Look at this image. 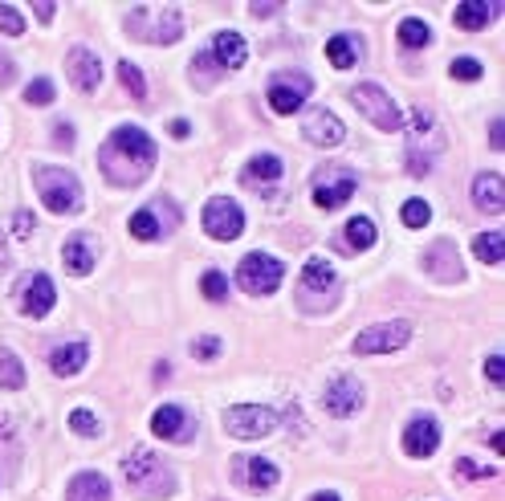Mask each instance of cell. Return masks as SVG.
Instances as JSON below:
<instances>
[{"mask_svg": "<svg viewBox=\"0 0 505 501\" xmlns=\"http://www.w3.org/2000/svg\"><path fill=\"white\" fill-rule=\"evenodd\" d=\"M351 102L363 110L371 127H379V131H399V110H396V102H391V94L383 86L363 82V86L351 90Z\"/></svg>", "mask_w": 505, "mask_h": 501, "instance_id": "8", "label": "cell"}, {"mask_svg": "<svg viewBox=\"0 0 505 501\" xmlns=\"http://www.w3.org/2000/svg\"><path fill=\"white\" fill-rule=\"evenodd\" d=\"M57 98V90H54V82L49 78H37V82H29L25 86V102H33V106H49Z\"/></svg>", "mask_w": 505, "mask_h": 501, "instance_id": "36", "label": "cell"}, {"mask_svg": "<svg viewBox=\"0 0 505 501\" xmlns=\"http://www.w3.org/2000/svg\"><path fill=\"white\" fill-rule=\"evenodd\" d=\"M168 131H171V139H187V131H192V127H187L184 119H171V127H168Z\"/></svg>", "mask_w": 505, "mask_h": 501, "instance_id": "47", "label": "cell"}, {"mask_svg": "<svg viewBox=\"0 0 505 501\" xmlns=\"http://www.w3.org/2000/svg\"><path fill=\"white\" fill-rule=\"evenodd\" d=\"M37 17H41V21H54V4H45V0H41V4H37Z\"/></svg>", "mask_w": 505, "mask_h": 501, "instance_id": "50", "label": "cell"}, {"mask_svg": "<svg viewBox=\"0 0 505 501\" xmlns=\"http://www.w3.org/2000/svg\"><path fill=\"white\" fill-rule=\"evenodd\" d=\"M224 428H229L237 440H261L277 428V416L261 404H237V408L224 412Z\"/></svg>", "mask_w": 505, "mask_h": 501, "instance_id": "10", "label": "cell"}, {"mask_svg": "<svg viewBox=\"0 0 505 501\" xmlns=\"http://www.w3.org/2000/svg\"><path fill=\"white\" fill-rule=\"evenodd\" d=\"M436 444H440V424L432 420V416H416V420L404 428V453L416 461L432 457Z\"/></svg>", "mask_w": 505, "mask_h": 501, "instance_id": "16", "label": "cell"}, {"mask_svg": "<svg viewBox=\"0 0 505 501\" xmlns=\"http://www.w3.org/2000/svg\"><path fill=\"white\" fill-rule=\"evenodd\" d=\"M473 253L485 265H501L505 261V233L489 229V233H481V237H473Z\"/></svg>", "mask_w": 505, "mask_h": 501, "instance_id": "30", "label": "cell"}, {"mask_svg": "<svg viewBox=\"0 0 505 501\" xmlns=\"http://www.w3.org/2000/svg\"><path fill=\"white\" fill-rule=\"evenodd\" d=\"M126 33L135 37V41H160V45H171L179 41V33H184V13L176 9V4H139V9H131L123 17Z\"/></svg>", "mask_w": 505, "mask_h": 501, "instance_id": "2", "label": "cell"}, {"mask_svg": "<svg viewBox=\"0 0 505 501\" xmlns=\"http://www.w3.org/2000/svg\"><path fill=\"white\" fill-rule=\"evenodd\" d=\"M65 70H70V82L82 90V94H94L98 82H102V66H98V57L86 49V45L70 49V57H65Z\"/></svg>", "mask_w": 505, "mask_h": 501, "instance_id": "19", "label": "cell"}, {"mask_svg": "<svg viewBox=\"0 0 505 501\" xmlns=\"http://www.w3.org/2000/svg\"><path fill=\"white\" fill-rule=\"evenodd\" d=\"M412 343V322H383V326H367L363 334H359L355 343H351V351L355 355H391L399 351V347Z\"/></svg>", "mask_w": 505, "mask_h": 501, "instance_id": "9", "label": "cell"}, {"mask_svg": "<svg viewBox=\"0 0 505 501\" xmlns=\"http://www.w3.org/2000/svg\"><path fill=\"white\" fill-rule=\"evenodd\" d=\"M355 188H359V176L351 171V167H343V163L318 167V171H314V180H310L314 204H318V208H327V212L351 200V196H355Z\"/></svg>", "mask_w": 505, "mask_h": 501, "instance_id": "6", "label": "cell"}, {"mask_svg": "<svg viewBox=\"0 0 505 501\" xmlns=\"http://www.w3.org/2000/svg\"><path fill=\"white\" fill-rule=\"evenodd\" d=\"M98 163H102V176H107L110 184L135 188V184H143L147 171L155 167V139H151L147 131H139V127L126 123L102 143Z\"/></svg>", "mask_w": 505, "mask_h": 501, "instance_id": "1", "label": "cell"}, {"mask_svg": "<svg viewBox=\"0 0 505 501\" xmlns=\"http://www.w3.org/2000/svg\"><path fill=\"white\" fill-rule=\"evenodd\" d=\"M213 53H200V57H196L192 62V70H196V82H200V86H208V82H213Z\"/></svg>", "mask_w": 505, "mask_h": 501, "instance_id": "43", "label": "cell"}, {"mask_svg": "<svg viewBox=\"0 0 505 501\" xmlns=\"http://www.w3.org/2000/svg\"><path fill=\"white\" fill-rule=\"evenodd\" d=\"M473 204H477L481 212H489V216H497V212L505 208V184L497 171H481V176L473 180Z\"/></svg>", "mask_w": 505, "mask_h": 501, "instance_id": "23", "label": "cell"}, {"mask_svg": "<svg viewBox=\"0 0 505 501\" xmlns=\"http://www.w3.org/2000/svg\"><path fill=\"white\" fill-rule=\"evenodd\" d=\"M163 216H168V220H179V212L171 208L168 200H160V204H151V208H139V212H135L126 229H131L139 241H160V237H168V224H163Z\"/></svg>", "mask_w": 505, "mask_h": 501, "instance_id": "15", "label": "cell"}, {"mask_svg": "<svg viewBox=\"0 0 505 501\" xmlns=\"http://www.w3.org/2000/svg\"><path fill=\"white\" fill-rule=\"evenodd\" d=\"M282 277H285V261H277L274 253H248V257H240V265H237L240 290L257 294V298L274 294L277 286H282Z\"/></svg>", "mask_w": 505, "mask_h": 501, "instance_id": "5", "label": "cell"}, {"mask_svg": "<svg viewBox=\"0 0 505 501\" xmlns=\"http://www.w3.org/2000/svg\"><path fill=\"white\" fill-rule=\"evenodd\" d=\"M424 269L432 273L436 282H461L465 277V265H461V257H457V245H452V241H436V245L428 249Z\"/></svg>", "mask_w": 505, "mask_h": 501, "instance_id": "18", "label": "cell"}, {"mask_svg": "<svg viewBox=\"0 0 505 501\" xmlns=\"http://www.w3.org/2000/svg\"><path fill=\"white\" fill-rule=\"evenodd\" d=\"M240 473H245V481L253 485L257 493H269L277 481H282V469H277L274 461H266V457H248V465L240 469Z\"/></svg>", "mask_w": 505, "mask_h": 501, "instance_id": "28", "label": "cell"}, {"mask_svg": "<svg viewBox=\"0 0 505 501\" xmlns=\"http://www.w3.org/2000/svg\"><path fill=\"white\" fill-rule=\"evenodd\" d=\"M200 290H205L208 302H224L229 298V277H224L221 269H208L205 277H200Z\"/></svg>", "mask_w": 505, "mask_h": 501, "instance_id": "35", "label": "cell"}, {"mask_svg": "<svg viewBox=\"0 0 505 501\" xmlns=\"http://www.w3.org/2000/svg\"><path fill=\"white\" fill-rule=\"evenodd\" d=\"M457 473L461 477H469V481H481V477H497V469L493 465H473V461H457Z\"/></svg>", "mask_w": 505, "mask_h": 501, "instance_id": "41", "label": "cell"}, {"mask_svg": "<svg viewBox=\"0 0 505 501\" xmlns=\"http://www.w3.org/2000/svg\"><path fill=\"white\" fill-rule=\"evenodd\" d=\"M428 41H432V29H428L420 17H404V21H399V45H408V49H424Z\"/></svg>", "mask_w": 505, "mask_h": 501, "instance_id": "32", "label": "cell"}, {"mask_svg": "<svg viewBox=\"0 0 505 501\" xmlns=\"http://www.w3.org/2000/svg\"><path fill=\"white\" fill-rule=\"evenodd\" d=\"M399 216H404V224H408V229H424L432 212H428V204H424V200H408L404 208H399Z\"/></svg>", "mask_w": 505, "mask_h": 501, "instance_id": "37", "label": "cell"}, {"mask_svg": "<svg viewBox=\"0 0 505 501\" xmlns=\"http://www.w3.org/2000/svg\"><path fill=\"white\" fill-rule=\"evenodd\" d=\"M17 298H21V310H25L29 318H45L49 310H54L57 290H54V282H49L45 273H29V277H21L17 282Z\"/></svg>", "mask_w": 505, "mask_h": 501, "instance_id": "12", "label": "cell"}, {"mask_svg": "<svg viewBox=\"0 0 505 501\" xmlns=\"http://www.w3.org/2000/svg\"><path fill=\"white\" fill-rule=\"evenodd\" d=\"M94 257H98V245H94V237H86V233L70 237L65 241V249H62V261H65V269H70L74 277H86V273L94 269Z\"/></svg>", "mask_w": 505, "mask_h": 501, "instance_id": "22", "label": "cell"}, {"mask_svg": "<svg viewBox=\"0 0 505 501\" xmlns=\"http://www.w3.org/2000/svg\"><path fill=\"white\" fill-rule=\"evenodd\" d=\"M151 432L163 436V440H171V444H187V440L196 436V424H192V416H187L184 408L168 404V408H160V412L151 416Z\"/></svg>", "mask_w": 505, "mask_h": 501, "instance_id": "14", "label": "cell"}, {"mask_svg": "<svg viewBox=\"0 0 505 501\" xmlns=\"http://www.w3.org/2000/svg\"><path fill=\"white\" fill-rule=\"evenodd\" d=\"M0 387L4 391H21L25 387V367H21V359L13 351H0Z\"/></svg>", "mask_w": 505, "mask_h": 501, "instance_id": "33", "label": "cell"}, {"mask_svg": "<svg viewBox=\"0 0 505 501\" xmlns=\"http://www.w3.org/2000/svg\"><path fill=\"white\" fill-rule=\"evenodd\" d=\"M192 351H196V359H216V355H221V338H196L192 343Z\"/></svg>", "mask_w": 505, "mask_h": 501, "instance_id": "44", "label": "cell"}, {"mask_svg": "<svg viewBox=\"0 0 505 501\" xmlns=\"http://www.w3.org/2000/svg\"><path fill=\"white\" fill-rule=\"evenodd\" d=\"M70 428L78 432V436H98V420H94V412H86V408L70 412Z\"/></svg>", "mask_w": 505, "mask_h": 501, "instance_id": "40", "label": "cell"}, {"mask_svg": "<svg viewBox=\"0 0 505 501\" xmlns=\"http://www.w3.org/2000/svg\"><path fill=\"white\" fill-rule=\"evenodd\" d=\"M485 375L493 379V383H501V375H505V367H501V355H489V363H485Z\"/></svg>", "mask_w": 505, "mask_h": 501, "instance_id": "45", "label": "cell"}, {"mask_svg": "<svg viewBox=\"0 0 505 501\" xmlns=\"http://www.w3.org/2000/svg\"><path fill=\"white\" fill-rule=\"evenodd\" d=\"M213 62L224 66V70H240V66L248 62V45L240 33H232V29H221V33L213 37Z\"/></svg>", "mask_w": 505, "mask_h": 501, "instance_id": "21", "label": "cell"}, {"mask_svg": "<svg viewBox=\"0 0 505 501\" xmlns=\"http://www.w3.org/2000/svg\"><path fill=\"white\" fill-rule=\"evenodd\" d=\"M375 237H379V229H375L371 216H355L351 224H343V245L351 249V253H363V249H371Z\"/></svg>", "mask_w": 505, "mask_h": 501, "instance_id": "27", "label": "cell"}, {"mask_svg": "<svg viewBox=\"0 0 505 501\" xmlns=\"http://www.w3.org/2000/svg\"><path fill=\"white\" fill-rule=\"evenodd\" d=\"M277 4H253V17H274Z\"/></svg>", "mask_w": 505, "mask_h": 501, "instance_id": "49", "label": "cell"}, {"mask_svg": "<svg viewBox=\"0 0 505 501\" xmlns=\"http://www.w3.org/2000/svg\"><path fill=\"white\" fill-rule=\"evenodd\" d=\"M0 33H9V37L25 33V17H21L13 4H0Z\"/></svg>", "mask_w": 505, "mask_h": 501, "instance_id": "39", "label": "cell"}, {"mask_svg": "<svg viewBox=\"0 0 505 501\" xmlns=\"http://www.w3.org/2000/svg\"><path fill=\"white\" fill-rule=\"evenodd\" d=\"M310 94H314V82L310 74H301V70L274 74V82H269V106H274L277 115H298Z\"/></svg>", "mask_w": 505, "mask_h": 501, "instance_id": "7", "label": "cell"}, {"mask_svg": "<svg viewBox=\"0 0 505 501\" xmlns=\"http://www.w3.org/2000/svg\"><path fill=\"white\" fill-rule=\"evenodd\" d=\"M65 501H110V481L102 473H78L65 489Z\"/></svg>", "mask_w": 505, "mask_h": 501, "instance_id": "24", "label": "cell"}, {"mask_svg": "<svg viewBox=\"0 0 505 501\" xmlns=\"http://www.w3.org/2000/svg\"><path fill=\"white\" fill-rule=\"evenodd\" d=\"M33 184H37L41 204L54 212V216H70V212L82 208V184L74 180V171H65V167L37 163L33 167Z\"/></svg>", "mask_w": 505, "mask_h": 501, "instance_id": "3", "label": "cell"}, {"mask_svg": "<svg viewBox=\"0 0 505 501\" xmlns=\"http://www.w3.org/2000/svg\"><path fill=\"white\" fill-rule=\"evenodd\" d=\"M310 501H338V493H314Z\"/></svg>", "mask_w": 505, "mask_h": 501, "instance_id": "52", "label": "cell"}, {"mask_svg": "<svg viewBox=\"0 0 505 501\" xmlns=\"http://www.w3.org/2000/svg\"><path fill=\"white\" fill-rule=\"evenodd\" d=\"M9 265V249H4V237H0V269Z\"/></svg>", "mask_w": 505, "mask_h": 501, "instance_id": "51", "label": "cell"}, {"mask_svg": "<svg viewBox=\"0 0 505 501\" xmlns=\"http://www.w3.org/2000/svg\"><path fill=\"white\" fill-rule=\"evenodd\" d=\"M452 21H457L461 29H485L489 25V4L485 0H465V4H457Z\"/></svg>", "mask_w": 505, "mask_h": 501, "instance_id": "31", "label": "cell"}, {"mask_svg": "<svg viewBox=\"0 0 505 501\" xmlns=\"http://www.w3.org/2000/svg\"><path fill=\"white\" fill-rule=\"evenodd\" d=\"M33 224H37V220H33V212H25V208H17V212H13V233H17L21 241H29V237H33Z\"/></svg>", "mask_w": 505, "mask_h": 501, "instance_id": "42", "label": "cell"}, {"mask_svg": "<svg viewBox=\"0 0 505 501\" xmlns=\"http://www.w3.org/2000/svg\"><path fill=\"white\" fill-rule=\"evenodd\" d=\"M301 131H306V139H310V143H318V147H338V143L346 139L343 119L330 115L327 106L310 110V115H306V123H301Z\"/></svg>", "mask_w": 505, "mask_h": 501, "instance_id": "17", "label": "cell"}, {"mask_svg": "<svg viewBox=\"0 0 505 501\" xmlns=\"http://www.w3.org/2000/svg\"><path fill=\"white\" fill-rule=\"evenodd\" d=\"M322 404H327V412H330V416L346 420V416H355L359 408H363V387H359V379L338 375L335 383L327 387V396H322Z\"/></svg>", "mask_w": 505, "mask_h": 501, "instance_id": "13", "label": "cell"}, {"mask_svg": "<svg viewBox=\"0 0 505 501\" xmlns=\"http://www.w3.org/2000/svg\"><path fill=\"white\" fill-rule=\"evenodd\" d=\"M123 481L131 485V489H139V493H160V497H168L171 489H176V477L163 469V461L155 457V453H147V449H135L131 457L123 461Z\"/></svg>", "mask_w": 505, "mask_h": 501, "instance_id": "4", "label": "cell"}, {"mask_svg": "<svg viewBox=\"0 0 505 501\" xmlns=\"http://www.w3.org/2000/svg\"><path fill=\"white\" fill-rule=\"evenodd\" d=\"M205 229H208V237H216V241H237L240 229H245V212H240V204L229 200V196H213V200L205 204Z\"/></svg>", "mask_w": 505, "mask_h": 501, "instance_id": "11", "label": "cell"}, {"mask_svg": "<svg viewBox=\"0 0 505 501\" xmlns=\"http://www.w3.org/2000/svg\"><path fill=\"white\" fill-rule=\"evenodd\" d=\"M335 265L322 261V257H310L306 261V269H301V302L310 298V294H330V302H335Z\"/></svg>", "mask_w": 505, "mask_h": 501, "instance_id": "20", "label": "cell"}, {"mask_svg": "<svg viewBox=\"0 0 505 501\" xmlns=\"http://www.w3.org/2000/svg\"><path fill=\"white\" fill-rule=\"evenodd\" d=\"M54 131H57V139H62V147H70V143H74V127H70V123L54 127Z\"/></svg>", "mask_w": 505, "mask_h": 501, "instance_id": "48", "label": "cell"}, {"mask_svg": "<svg viewBox=\"0 0 505 501\" xmlns=\"http://www.w3.org/2000/svg\"><path fill=\"white\" fill-rule=\"evenodd\" d=\"M481 70H485V66H481L477 57H457V62L448 66V74H452V78H461V82H477Z\"/></svg>", "mask_w": 505, "mask_h": 501, "instance_id": "38", "label": "cell"}, {"mask_svg": "<svg viewBox=\"0 0 505 501\" xmlns=\"http://www.w3.org/2000/svg\"><path fill=\"white\" fill-rule=\"evenodd\" d=\"M327 57L335 70H351V66H359V41L346 33H335L327 41Z\"/></svg>", "mask_w": 505, "mask_h": 501, "instance_id": "29", "label": "cell"}, {"mask_svg": "<svg viewBox=\"0 0 505 501\" xmlns=\"http://www.w3.org/2000/svg\"><path fill=\"white\" fill-rule=\"evenodd\" d=\"M86 359H90L86 343H65L49 355V371H54V375H78V371L86 367Z\"/></svg>", "mask_w": 505, "mask_h": 501, "instance_id": "25", "label": "cell"}, {"mask_svg": "<svg viewBox=\"0 0 505 501\" xmlns=\"http://www.w3.org/2000/svg\"><path fill=\"white\" fill-rule=\"evenodd\" d=\"M282 176H285V163L277 155H253L245 167V184H269L274 188Z\"/></svg>", "mask_w": 505, "mask_h": 501, "instance_id": "26", "label": "cell"}, {"mask_svg": "<svg viewBox=\"0 0 505 501\" xmlns=\"http://www.w3.org/2000/svg\"><path fill=\"white\" fill-rule=\"evenodd\" d=\"M118 82L126 86V94H131L135 102H143V98H147V78H143V70L135 62H118Z\"/></svg>", "mask_w": 505, "mask_h": 501, "instance_id": "34", "label": "cell"}, {"mask_svg": "<svg viewBox=\"0 0 505 501\" xmlns=\"http://www.w3.org/2000/svg\"><path fill=\"white\" fill-rule=\"evenodd\" d=\"M501 131H505V127H501V119H493V127H489V143H493L497 151H501V143H505V135H501Z\"/></svg>", "mask_w": 505, "mask_h": 501, "instance_id": "46", "label": "cell"}]
</instances>
